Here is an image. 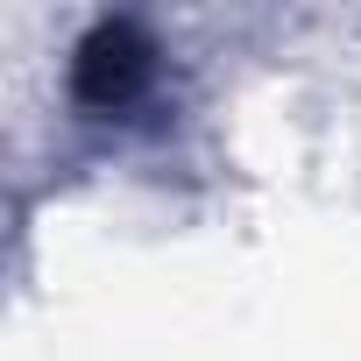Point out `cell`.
Wrapping results in <instances>:
<instances>
[{"label": "cell", "instance_id": "1", "mask_svg": "<svg viewBox=\"0 0 361 361\" xmlns=\"http://www.w3.org/2000/svg\"><path fill=\"white\" fill-rule=\"evenodd\" d=\"M149 85H156V43H149V29L128 22V15L92 22L85 43H78V57H71L78 106L85 114H128V106L149 99Z\"/></svg>", "mask_w": 361, "mask_h": 361}]
</instances>
